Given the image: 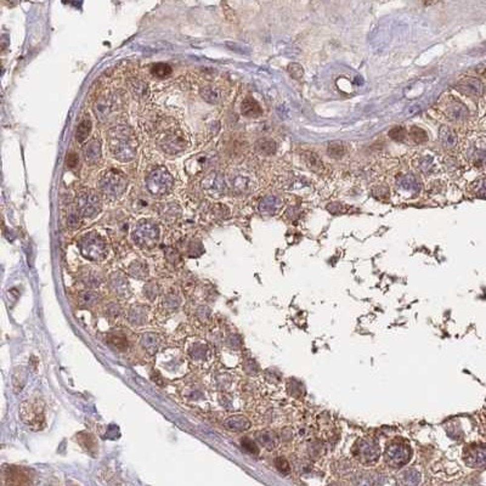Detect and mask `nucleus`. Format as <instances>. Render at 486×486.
<instances>
[{"label":"nucleus","instance_id":"nucleus-1","mask_svg":"<svg viewBox=\"0 0 486 486\" xmlns=\"http://www.w3.org/2000/svg\"><path fill=\"white\" fill-rule=\"evenodd\" d=\"M107 142L112 156L123 163L135 160L138 140L134 130L128 125H114L107 133Z\"/></svg>","mask_w":486,"mask_h":486},{"label":"nucleus","instance_id":"nucleus-2","mask_svg":"<svg viewBox=\"0 0 486 486\" xmlns=\"http://www.w3.org/2000/svg\"><path fill=\"white\" fill-rule=\"evenodd\" d=\"M78 247L82 256L91 262H100L108 253L106 241L96 232H87L78 240Z\"/></svg>","mask_w":486,"mask_h":486},{"label":"nucleus","instance_id":"nucleus-3","mask_svg":"<svg viewBox=\"0 0 486 486\" xmlns=\"http://www.w3.org/2000/svg\"><path fill=\"white\" fill-rule=\"evenodd\" d=\"M99 187L105 196L115 200V198L122 197L127 191L128 180L122 171L109 169L101 175L99 180Z\"/></svg>","mask_w":486,"mask_h":486},{"label":"nucleus","instance_id":"nucleus-4","mask_svg":"<svg viewBox=\"0 0 486 486\" xmlns=\"http://www.w3.org/2000/svg\"><path fill=\"white\" fill-rule=\"evenodd\" d=\"M157 142L160 149L169 156L181 154L187 147V141L184 133L175 127H165L163 129L158 135Z\"/></svg>","mask_w":486,"mask_h":486},{"label":"nucleus","instance_id":"nucleus-5","mask_svg":"<svg viewBox=\"0 0 486 486\" xmlns=\"http://www.w3.org/2000/svg\"><path fill=\"white\" fill-rule=\"evenodd\" d=\"M160 227L149 219L140 220L131 232L133 241L142 248H152L160 241Z\"/></svg>","mask_w":486,"mask_h":486},{"label":"nucleus","instance_id":"nucleus-6","mask_svg":"<svg viewBox=\"0 0 486 486\" xmlns=\"http://www.w3.org/2000/svg\"><path fill=\"white\" fill-rule=\"evenodd\" d=\"M146 189L154 196L168 195L174 187V179L171 174L164 168L158 166L154 169L146 178Z\"/></svg>","mask_w":486,"mask_h":486},{"label":"nucleus","instance_id":"nucleus-7","mask_svg":"<svg viewBox=\"0 0 486 486\" xmlns=\"http://www.w3.org/2000/svg\"><path fill=\"white\" fill-rule=\"evenodd\" d=\"M21 418L25 423L28 424L31 428L40 429L44 424L45 415L44 407L39 399L26 400L21 405Z\"/></svg>","mask_w":486,"mask_h":486},{"label":"nucleus","instance_id":"nucleus-8","mask_svg":"<svg viewBox=\"0 0 486 486\" xmlns=\"http://www.w3.org/2000/svg\"><path fill=\"white\" fill-rule=\"evenodd\" d=\"M77 212L80 216L94 217L101 211V201L98 193L93 190H85L77 196Z\"/></svg>","mask_w":486,"mask_h":486},{"label":"nucleus","instance_id":"nucleus-9","mask_svg":"<svg viewBox=\"0 0 486 486\" xmlns=\"http://www.w3.org/2000/svg\"><path fill=\"white\" fill-rule=\"evenodd\" d=\"M202 189L207 195L211 197L217 198L221 197L225 193L226 184H225L224 176L217 171H211L207 174V176L202 181Z\"/></svg>","mask_w":486,"mask_h":486},{"label":"nucleus","instance_id":"nucleus-10","mask_svg":"<svg viewBox=\"0 0 486 486\" xmlns=\"http://www.w3.org/2000/svg\"><path fill=\"white\" fill-rule=\"evenodd\" d=\"M441 109L448 119L452 122H463L469 115L468 108L453 98L447 99L445 103H442Z\"/></svg>","mask_w":486,"mask_h":486},{"label":"nucleus","instance_id":"nucleus-11","mask_svg":"<svg viewBox=\"0 0 486 486\" xmlns=\"http://www.w3.org/2000/svg\"><path fill=\"white\" fill-rule=\"evenodd\" d=\"M410 448L401 444H394L386 450V461L393 467H401L409 462Z\"/></svg>","mask_w":486,"mask_h":486},{"label":"nucleus","instance_id":"nucleus-12","mask_svg":"<svg viewBox=\"0 0 486 486\" xmlns=\"http://www.w3.org/2000/svg\"><path fill=\"white\" fill-rule=\"evenodd\" d=\"M457 89L462 94L471 98H479L484 93V85H483L482 80L474 77H466L462 78L458 82Z\"/></svg>","mask_w":486,"mask_h":486},{"label":"nucleus","instance_id":"nucleus-13","mask_svg":"<svg viewBox=\"0 0 486 486\" xmlns=\"http://www.w3.org/2000/svg\"><path fill=\"white\" fill-rule=\"evenodd\" d=\"M464 460L471 467H480L486 464V447L482 445H473L466 450Z\"/></svg>","mask_w":486,"mask_h":486},{"label":"nucleus","instance_id":"nucleus-14","mask_svg":"<svg viewBox=\"0 0 486 486\" xmlns=\"http://www.w3.org/2000/svg\"><path fill=\"white\" fill-rule=\"evenodd\" d=\"M356 455L364 463L369 464L377 461V458L379 457V451H378V446L376 444L365 441L359 445L358 450H356Z\"/></svg>","mask_w":486,"mask_h":486},{"label":"nucleus","instance_id":"nucleus-15","mask_svg":"<svg viewBox=\"0 0 486 486\" xmlns=\"http://www.w3.org/2000/svg\"><path fill=\"white\" fill-rule=\"evenodd\" d=\"M211 348L206 342L198 340L195 344H191L189 349V355L191 356L192 360L197 364H205L211 358Z\"/></svg>","mask_w":486,"mask_h":486},{"label":"nucleus","instance_id":"nucleus-16","mask_svg":"<svg viewBox=\"0 0 486 486\" xmlns=\"http://www.w3.org/2000/svg\"><path fill=\"white\" fill-rule=\"evenodd\" d=\"M101 155H103V151H101V144L99 140L93 139L83 146V157H84L85 162L89 164L98 163L100 161Z\"/></svg>","mask_w":486,"mask_h":486},{"label":"nucleus","instance_id":"nucleus-17","mask_svg":"<svg viewBox=\"0 0 486 486\" xmlns=\"http://www.w3.org/2000/svg\"><path fill=\"white\" fill-rule=\"evenodd\" d=\"M281 206L282 202L280 198L273 195H269L260 201L259 211L264 216H275L280 211Z\"/></svg>","mask_w":486,"mask_h":486},{"label":"nucleus","instance_id":"nucleus-18","mask_svg":"<svg viewBox=\"0 0 486 486\" xmlns=\"http://www.w3.org/2000/svg\"><path fill=\"white\" fill-rule=\"evenodd\" d=\"M439 139L441 141L442 146L447 150L455 149L458 144V136L456 134V131L452 128L446 127V125H444V127H441V129H440Z\"/></svg>","mask_w":486,"mask_h":486},{"label":"nucleus","instance_id":"nucleus-19","mask_svg":"<svg viewBox=\"0 0 486 486\" xmlns=\"http://www.w3.org/2000/svg\"><path fill=\"white\" fill-rule=\"evenodd\" d=\"M397 187H399L400 191L406 192L411 195V193H417L420 191V182L418 180L416 179V176L413 175H404L400 176L399 180L396 182Z\"/></svg>","mask_w":486,"mask_h":486},{"label":"nucleus","instance_id":"nucleus-20","mask_svg":"<svg viewBox=\"0 0 486 486\" xmlns=\"http://www.w3.org/2000/svg\"><path fill=\"white\" fill-rule=\"evenodd\" d=\"M109 286H111V288L114 291L115 295L118 294L120 295V297H124V295L128 293V281L125 280L123 273H119V272L112 273L111 277H109Z\"/></svg>","mask_w":486,"mask_h":486},{"label":"nucleus","instance_id":"nucleus-21","mask_svg":"<svg viewBox=\"0 0 486 486\" xmlns=\"http://www.w3.org/2000/svg\"><path fill=\"white\" fill-rule=\"evenodd\" d=\"M241 112L249 118H257L263 113L260 105L253 98H246L241 105Z\"/></svg>","mask_w":486,"mask_h":486},{"label":"nucleus","instance_id":"nucleus-22","mask_svg":"<svg viewBox=\"0 0 486 486\" xmlns=\"http://www.w3.org/2000/svg\"><path fill=\"white\" fill-rule=\"evenodd\" d=\"M230 184L233 191L242 193L249 190V187H251V180H249L246 174L240 173L230 176Z\"/></svg>","mask_w":486,"mask_h":486},{"label":"nucleus","instance_id":"nucleus-23","mask_svg":"<svg viewBox=\"0 0 486 486\" xmlns=\"http://www.w3.org/2000/svg\"><path fill=\"white\" fill-rule=\"evenodd\" d=\"M107 343L118 351H127L129 348V339L119 332H112L107 335Z\"/></svg>","mask_w":486,"mask_h":486},{"label":"nucleus","instance_id":"nucleus-24","mask_svg":"<svg viewBox=\"0 0 486 486\" xmlns=\"http://www.w3.org/2000/svg\"><path fill=\"white\" fill-rule=\"evenodd\" d=\"M200 93L203 100L209 104H217L222 99L221 90L219 88L214 87V85H206V87L201 88Z\"/></svg>","mask_w":486,"mask_h":486},{"label":"nucleus","instance_id":"nucleus-25","mask_svg":"<svg viewBox=\"0 0 486 486\" xmlns=\"http://www.w3.org/2000/svg\"><path fill=\"white\" fill-rule=\"evenodd\" d=\"M225 427L231 432H243L251 427V422L243 416H232V417L227 418Z\"/></svg>","mask_w":486,"mask_h":486},{"label":"nucleus","instance_id":"nucleus-26","mask_svg":"<svg viewBox=\"0 0 486 486\" xmlns=\"http://www.w3.org/2000/svg\"><path fill=\"white\" fill-rule=\"evenodd\" d=\"M128 272L133 277L146 278L149 276V268H147V265L145 263L140 262V260H135V262H133L129 265Z\"/></svg>","mask_w":486,"mask_h":486},{"label":"nucleus","instance_id":"nucleus-27","mask_svg":"<svg viewBox=\"0 0 486 486\" xmlns=\"http://www.w3.org/2000/svg\"><path fill=\"white\" fill-rule=\"evenodd\" d=\"M180 213H181V211H180L179 206L176 203H166V205H163L160 212L161 216L164 220H168V221L175 220L180 216Z\"/></svg>","mask_w":486,"mask_h":486},{"label":"nucleus","instance_id":"nucleus-28","mask_svg":"<svg viewBox=\"0 0 486 486\" xmlns=\"http://www.w3.org/2000/svg\"><path fill=\"white\" fill-rule=\"evenodd\" d=\"M256 150L258 154L263 156H271L276 152V144L270 139H260L259 141H257Z\"/></svg>","mask_w":486,"mask_h":486},{"label":"nucleus","instance_id":"nucleus-29","mask_svg":"<svg viewBox=\"0 0 486 486\" xmlns=\"http://www.w3.org/2000/svg\"><path fill=\"white\" fill-rule=\"evenodd\" d=\"M91 128H93L91 120L89 119V118H84V119H83L82 122L79 123V125H78V128H77V133H76L77 141L83 142V141L87 140L88 136H89V134L91 131Z\"/></svg>","mask_w":486,"mask_h":486},{"label":"nucleus","instance_id":"nucleus-30","mask_svg":"<svg viewBox=\"0 0 486 486\" xmlns=\"http://www.w3.org/2000/svg\"><path fill=\"white\" fill-rule=\"evenodd\" d=\"M140 344L144 346L145 350L150 354H155L158 348V337L156 334H145L142 335Z\"/></svg>","mask_w":486,"mask_h":486},{"label":"nucleus","instance_id":"nucleus-31","mask_svg":"<svg viewBox=\"0 0 486 486\" xmlns=\"http://www.w3.org/2000/svg\"><path fill=\"white\" fill-rule=\"evenodd\" d=\"M257 440L263 446L269 448V450L273 448L276 445V436L271 432H260V433L257 434Z\"/></svg>","mask_w":486,"mask_h":486},{"label":"nucleus","instance_id":"nucleus-32","mask_svg":"<svg viewBox=\"0 0 486 486\" xmlns=\"http://www.w3.org/2000/svg\"><path fill=\"white\" fill-rule=\"evenodd\" d=\"M147 84L146 83L141 82V80L134 79L130 82V90L131 93L134 94V96L136 98L141 99V98H146L147 95Z\"/></svg>","mask_w":486,"mask_h":486},{"label":"nucleus","instance_id":"nucleus-33","mask_svg":"<svg viewBox=\"0 0 486 486\" xmlns=\"http://www.w3.org/2000/svg\"><path fill=\"white\" fill-rule=\"evenodd\" d=\"M344 152H345L344 145L339 141L331 142V144L328 145V147H327V154H328L329 157L334 158V160H339V158H342L343 155H344Z\"/></svg>","mask_w":486,"mask_h":486},{"label":"nucleus","instance_id":"nucleus-34","mask_svg":"<svg viewBox=\"0 0 486 486\" xmlns=\"http://www.w3.org/2000/svg\"><path fill=\"white\" fill-rule=\"evenodd\" d=\"M401 480H402V484L404 485H406V486H416V485H418V483H420V480H421V475L418 472H416V471H406V472H404L401 475Z\"/></svg>","mask_w":486,"mask_h":486},{"label":"nucleus","instance_id":"nucleus-35","mask_svg":"<svg viewBox=\"0 0 486 486\" xmlns=\"http://www.w3.org/2000/svg\"><path fill=\"white\" fill-rule=\"evenodd\" d=\"M171 72H173L171 71V67L166 63H156L152 66V74L155 77L161 78V79L170 76Z\"/></svg>","mask_w":486,"mask_h":486},{"label":"nucleus","instance_id":"nucleus-36","mask_svg":"<svg viewBox=\"0 0 486 486\" xmlns=\"http://www.w3.org/2000/svg\"><path fill=\"white\" fill-rule=\"evenodd\" d=\"M410 138L412 139L416 144H423L428 140V135L424 131V129L420 127H412L410 129Z\"/></svg>","mask_w":486,"mask_h":486},{"label":"nucleus","instance_id":"nucleus-37","mask_svg":"<svg viewBox=\"0 0 486 486\" xmlns=\"http://www.w3.org/2000/svg\"><path fill=\"white\" fill-rule=\"evenodd\" d=\"M472 185H473L472 186V191H473L477 197L486 198V178L478 180V181H475Z\"/></svg>","mask_w":486,"mask_h":486},{"label":"nucleus","instance_id":"nucleus-38","mask_svg":"<svg viewBox=\"0 0 486 486\" xmlns=\"http://www.w3.org/2000/svg\"><path fill=\"white\" fill-rule=\"evenodd\" d=\"M78 439H79L78 441H79L80 444H84V447L87 448L88 451H93L94 448H96L95 439H94L90 434H87V433L79 434Z\"/></svg>","mask_w":486,"mask_h":486},{"label":"nucleus","instance_id":"nucleus-39","mask_svg":"<svg viewBox=\"0 0 486 486\" xmlns=\"http://www.w3.org/2000/svg\"><path fill=\"white\" fill-rule=\"evenodd\" d=\"M98 300H99V295L96 294L95 292L87 291L80 295V303L84 304L85 307H88V305H94Z\"/></svg>","mask_w":486,"mask_h":486},{"label":"nucleus","instance_id":"nucleus-40","mask_svg":"<svg viewBox=\"0 0 486 486\" xmlns=\"http://www.w3.org/2000/svg\"><path fill=\"white\" fill-rule=\"evenodd\" d=\"M304 158H305V162L308 163V165L310 166V168L318 169L322 165L320 158L318 157V155L313 154V152H307L304 156Z\"/></svg>","mask_w":486,"mask_h":486},{"label":"nucleus","instance_id":"nucleus-41","mask_svg":"<svg viewBox=\"0 0 486 486\" xmlns=\"http://www.w3.org/2000/svg\"><path fill=\"white\" fill-rule=\"evenodd\" d=\"M389 136L395 141H402L405 139V136H406V130L402 127H394L389 130Z\"/></svg>","mask_w":486,"mask_h":486},{"label":"nucleus","instance_id":"nucleus-42","mask_svg":"<svg viewBox=\"0 0 486 486\" xmlns=\"http://www.w3.org/2000/svg\"><path fill=\"white\" fill-rule=\"evenodd\" d=\"M288 72L292 77L295 78V79H302L303 76H304V69L302 68V66L298 63H291L288 66Z\"/></svg>","mask_w":486,"mask_h":486},{"label":"nucleus","instance_id":"nucleus-43","mask_svg":"<svg viewBox=\"0 0 486 486\" xmlns=\"http://www.w3.org/2000/svg\"><path fill=\"white\" fill-rule=\"evenodd\" d=\"M275 466L277 468L278 472H281L282 474H288L291 472V467H289V463L287 462L284 458H276L275 461Z\"/></svg>","mask_w":486,"mask_h":486},{"label":"nucleus","instance_id":"nucleus-44","mask_svg":"<svg viewBox=\"0 0 486 486\" xmlns=\"http://www.w3.org/2000/svg\"><path fill=\"white\" fill-rule=\"evenodd\" d=\"M242 447L247 451V452H249V453H254V455L258 453V447H257L256 442L252 441V440H249V439H247V437L242 439Z\"/></svg>","mask_w":486,"mask_h":486},{"label":"nucleus","instance_id":"nucleus-45","mask_svg":"<svg viewBox=\"0 0 486 486\" xmlns=\"http://www.w3.org/2000/svg\"><path fill=\"white\" fill-rule=\"evenodd\" d=\"M66 163H67V166H69V168H74V166H76L78 164V157H77V155L69 154L68 156H67Z\"/></svg>","mask_w":486,"mask_h":486}]
</instances>
